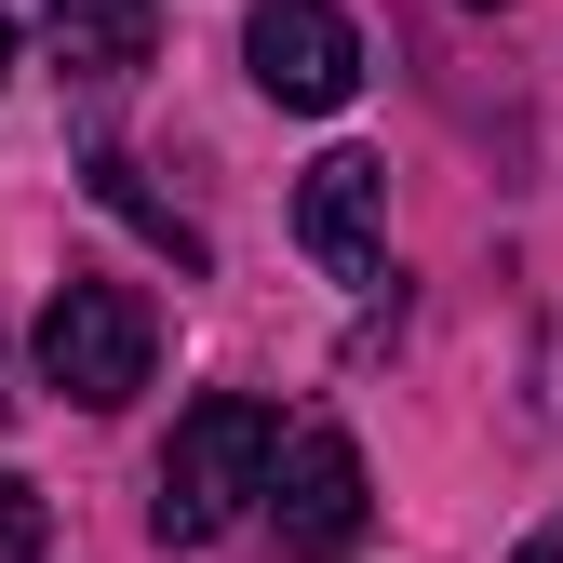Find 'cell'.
Instances as JSON below:
<instances>
[{
  "instance_id": "7a4b0ae2",
  "label": "cell",
  "mask_w": 563,
  "mask_h": 563,
  "mask_svg": "<svg viewBox=\"0 0 563 563\" xmlns=\"http://www.w3.org/2000/svg\"><path fill=\"white\" fill-rule=\"evenodd\" d=\"M162 363V322L134 282H54V309H41V376L81 402V416H121L134 389H148Z\"/></svg>"
},
{
  "instance_id": "6da1fadb",
  "label": "cell",
  "mask_w": 563,
  "mask_h": 563,
  "mask_svg": "<svg viewBox=\"0 0 563 563\" xmlns=\"http://www.w3.org/2000/svg\"><path fill=\"white\" fill-rule=\"evenodd\" d=\"M268 470H282V416H268V402H242V389L188 402L175 443H162V497H148L162 550H216V537L268 497Z\"/></svg>"
},
{
  "instance_id": "52a82bcc",
  "label": "cell",
  "mask_w": 563,
  "mask_h": 563,
  "mask_svg": "<svg viewBox=\"0 0 563 563\" xmlns=\"http://www.w3.org/2000/svg\"><path fill=\"white\" fill-rule=\"evenodd\" d=\"M41 537H54L41 483H27V470H0V563H41Z\"/></svg>"
},
{
  "instance_id": "277c9868",
  "label": "cell",
  "mask_w": 563,
  "mask_h": 563,
  "mask_svg": "<svg viewBox=\"0 0 563 563\" xmlns=\"http://www.w3.org/2000/svg\"><path fill=\"white\" fill-rule=\"evenodd\" d=\"M363 497L376 483H363V443L349 430H296L282 470H268V510H282V550L296 563H335L349 537H363Z\"/></svg>"
},
{
  "instance_id": "30bf717a",
  "label": "cell",
  "mask_w": 563,
  "mask_h": 563,
  "mask_svg": "<svg viewBox=\"0 0 563 563\" xmlns=\"http://www.w3.org/2000/svg\"><path fill=\"white\" fill-rule=\"evenodd\" d=\"M0 402H14V389H0Z\"/></svg>"
},
{
  "instance_id": "8992f818",
  "label": "cell",
  "mask_w": 563,
  "mask_h": 563,
  "mask_svg": "<svg viewBox=\"0 0 563 563\" xmlns=\"http://www.w3.org/2000/svg\"><path fill=\"white\" fill-rule=\"evenodd\" d=\"M148 41H162V0H54V67H81V81L148 67Z\"/></svg>"
},
{
  "instance_id": "3957f363",
  "label": "cell",
  "mask_w": 563,
  "mask_h": 563,
  "mask_svg": "<svg viewBox=\"0 0 563 563\" xmlns=\"http://www.w3.org/2000/svg\"><path fill=\"white\" fill-rule=\"evenodd\" d=\"M242 67L268 108H349L363 95V27L335 0H255L242 14Z\"/></svg>"
},
{
  "instance_id": "ba28073f",
  "label": "cell",
  "mask_w": 563,
  "mask_h": 563,
  "mask_svg": "<svg viewBox=\"0 0 563 563\" xmlns=\"http://www.w3.org/2000/svg\"><path fill=\"white\" fill-rule=\"evenodd\" d=\"M510 563H563V523H537V537H523V550H510Z\"/></svg>"
},
{
  "instance_id": "5b68a950",
  "label": "cell",
  "mask_w": 563,
  "mask_h": 563,
  "mask_svg": "<svg viewBox=\"0 0 563 563\" xmlns=\"http://www.w3.org/2000/svg\"><path fill=\"white\" fill-rule=\"evenodd\" d=\"M296 242L322 255V282H376V268H389V175H376L363 148L309 162V188H296Z\"/></svg>"
},
{
  "instance_id": "9c48e42d",
  "label": "cell",
  "mask_w": 563,
  "mask_h": 563,
  "mask_svg": "<svg viewBox=\"0 0 563 563\" xmlns=\"http://www.w3.org/2000/svg\"><path fill=\"white\" fill-rule=\"evenodd\" d=\"M0 67H14V27H0Z\"/></svg>"
}]
</instances>
